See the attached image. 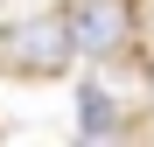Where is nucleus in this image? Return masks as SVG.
Instances as JSON below:
<instances>
[{
    "label": "nucleus",
    "instance_id": "1",
    "mask_svg": "<svg viewBox=\"0 0 154 147\" xmlns=\"http://www.w3.org/2000/svg\"><path fill=\"white\" fill-rule=\"evenodd\" d=\"M84 56L70 28V7L49 14H21L0 28V77H70V63Z\"/></svg>",
    "mask_w": 154,
    "mask_h": 147
},
{
    "label": "nucleus",
    "instance_id": "2",
    "mask_svg": "<svg viewBox=\"0 0 154 147\" xmlns=\"http://www.w3.org/2000/svg\"><path fill=\"white\" fill-rule=\"evenodd\" d=\"M70 28H77L84 63H112L140 35V0H70Z\"/></svg>",
    "mask_w": 154,
    "mask_h": 147
},
{
    "label": "nucleus",
    "instance_id": "3",
    "mask_svg": "<svg viewBox=\"0 0 154 147\" xmlns=\"http://www.w3.org/2000/svg\"><path fill=\"white\" fill-rule=\"evenodd\" d=\"M77 126H84V140H105L119 126V112H112V91L105 84H77Z\"/></svg>",
    "mask_w": 154,
    "mask_h": 147
}]
</instances>
